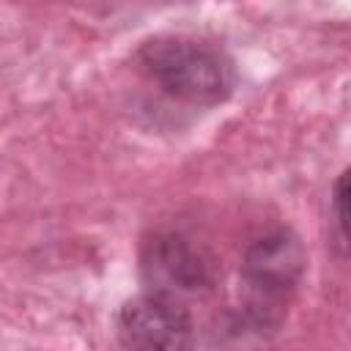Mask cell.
Masks as SVG:
<instances>
[{
  "mask_svg": "<svg viewBox=\"0 0 351 351\" xmlns=\"http://www.w3.org/2000/svg\"><path fill=\"white\" fill-rule=\"evenodd\" d=\"M140 71L173 101L189 107H217L236 88L230 55L197 36H154L137 49Z\"/></svg>",
  "mask_w": 351,
  "mask_h": 351,
  "instance_id": "obj_1",
  "label": "cell"
},
{
  "mask_svg": "<svg viewBox=\"0 0 351 351\" xmlns=\"http://www.w3.org/2000/svg\"><path fill=\"white\" fill-rule=\"evenodd\" d=\"M304 247L291 228L255 239L241 258V302L255 329H274L304 274Z\"/></svg>",
  "mask_w": 351,
  "mask_h": 351,
  "instance_id": "obj_2",
  "label": "cell"
},
{
  "mask_svg": "<svg viewBox=\"0 0 351 351\" xmlns=\"http://www.w3.org/2000/svg\"><path fill=\"white\" fill-rule=\"evenodd\" d=\"M118 337L126 351H195V321L181 299L145 291L123 302Z\"/></svg>",
  "mask_w": 351,
  "mask_h": 351,
  "instance_id": "obj_3",
  "label": "cell"
},
{
  "mask_svg": "<svg viewBox=\"0 0 351 351\" xmlns=\"http://www.w3.org/2000/svg\"><path fill=\"white\" fill-rule=\"evenodd\" d=\"M211 269L214 263L208 252L181 233H159L143 252V274L148 277L151 291L170 293L176 299L184 291L211 285Z\"/></svg>",
  "mask_w": 351,
  "mask_h": 351,
  "instance_id": "obj_4",
  "label": "cell"
},
{
  "mask_svg": "<svg viewBox=\"0 0 351 351\" xmlns=\"http://www.w3.org/2000/svg\"><path fill=\"white\" fill-rule=\"evenodd\" d=\"M332 219L343 250L351 255V165L335 178L332 186Z\"/></svg>",
  "mask_w": 351,
  "mask_h": 351,
  "instance_id": "obj_5",
  "label": "cell"
}]
</instances>
